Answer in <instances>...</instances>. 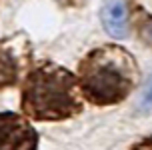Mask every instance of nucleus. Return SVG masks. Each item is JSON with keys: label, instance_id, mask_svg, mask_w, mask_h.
Segmentation results:
<instances>
[{"label": "nucleus", "instance_id": "f257e3e1", "mask_svg": "<svg viewBox=\"0 0 152 150\" xmlns=\"http://www.w3.org/2000/svg\"><path fill=\"white\" fill-rule=\"evenodd\" d=\"M82 110L80 84L70 70L56 64L32 68L22 86V112L34 120L70 118Z\"/></svg>", "mask_w": 152, "mask_h": 150}, {"label": "nucleus", "instance_id": "f03ea898", "mask_svg": "<svg viewBox=\"0 0 152 150\" xmlns=\"http://www.w3.org/2000/svg\"><path fill=\"white\" fill-rule=\"evenodd\" d=\"M136 68V60L128 50L114 44L100 46L80 62V92L98 106L116 104L132 92L138 80Z\"/></svg>", "mask_w": 152, "mask_h": 150}, {"label": "nucleus", "instance_id": "7ed1b4c3", "mask_svg": "<svg viewBox=\"0 0 152 150\" xmlns=\"http://www.w3.org/2000/svg\"><path fill=\"white\" fill-rule=\"evenodd\" d=\"M38 132L14 112H0V150H36Z\"/></svg>", "mask_w": 152, "mask_h": 150}, {"label": "nucleus", "instance_id": "39448f33", "mask_svg": "<svg viewBox=\"0 0 152 150\" xmlns=\"http://www.w3.org/2000/svg\"><path fill=\"white\" fill-rule=\"evenodd\" d=\"M18 60L10 50H2L0 48V88L10 86L16 82L18 78Z\"/></svg>", "mask_w": 152, "mask_h": 150}, {"label": "nucleus", "instance_id": "6e6552de", "mask_svg": "<svg viewBox=\"0 0 152 150\" xmlns=\"http://www.w3.org/2000/svg\"><path fill=\"white\" fill-rule=\"evenodd\" d=\"M132 150H152V136H146L132 146Z\"/></svg>", "mask_w": 152, "mask_h": 150}, {"label": "nucleus", "instance_id": "423d86ee", "mask_svg": "<svg viewBox=\"0 0 152 150\" xmlns=\"http://www.w3.org/2000/svg\"><path fill=\"white\" fill-rule=\"evenodd\" d=\"M152 110V76L146 80L140 100H138V112H150Z\"/></svg>", "mask_w": 152, "mask_h": 150}, {"label": "nucleus", "instance_id": "0eeeda50", "mask_svg": "<svg viewBox=\"0 0 152 150\" xmlns=\"http://www.w3.org/2000/svg\"><path fill=\"white\" fill-rule=\"evenodd\" d=\"M140 36H142V40L146 44L152 46V18L150 16H146V20L140 24Z\"/></svg>", "mask_w": 152, "mask_h": 150}, {"label": "nucleus", "instance_id": "20e7f679", "mask_svg": "<svg viewBox=\"0 0 152 150\" xmlns=\"http://www.w3.org/2000/svg\"><path fill=\"white\" fill-rule=\"evenodd\" d=\"M102 24L114 38L128 36V16H126V6H124L122 0H112L104 6Z\"/></svg>", "mask_w": 152, "mask_h": 150}]
</instances>
